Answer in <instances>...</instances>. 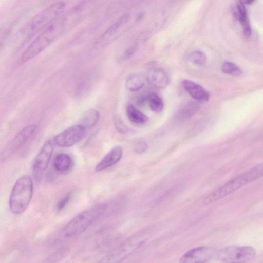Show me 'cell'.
I'll use <instances>...</instances> for the list:
<instances>
[{
	"instance_id": "cell-1",
	"label": "cell",
	"mask_w": 263,
	"mask_h": 263,
	"mask_svg": "<svg viewBox=\"0 0 263 263\" xmlns=\"http://www.w3.org/2000/svg\"><path fill=\"white\" fill-rule=\"evenodd\" d=\"M66 19L59 16L49 25L23 52L21 61L25 63L41 53L64 31Z\"/></svg>"
},
{
	"instance_id": "cell-2",
	"label": "cell",
	"mask_w": 263,
	"mask_h": 263,
	"mask_svg": "<svg viewBox=\"0 0 263 263\" xmlns=\"http://www.w3.org/2000/svg\"><path fill=\"white\" fill-rule=\"evenodd\" d=\"M262 164H259L232 178L227 183L210 193L203 200L207 205L229 195L262 175Z\"/></svg>"
},
{
	"instance_id": "cell-3",
	"label": "cell",
	"mask_w": 263,
	"mask_h": 263,
	"mask_svg": "<svg viewBox=\"0 0 263 263\" xmlns=\"http://www.w3.org/2000/svg\"><path fill=\"white\" fill-rule=\"evenodd\" d=\"M108 208L106 204H100L78 214L65 225L62 231V236L70 238L82 233L101 218Z\"/></svg>"
},
{
	"instance_id": "cell-4",
	"label": "cell",
	"mask_w": 263,
	"mask_h": 263,
	"mask_svg": "<svg viewBox=\"0 0 263 263\" xmlns=\"http://www.w3.org/2000/svg\"><path fill=\"white\" fill-rule=\"evenodd\" d=\"M33 183L31 177L28 175L20 177L15 182L9 200L11 213L22 214L28 208L32 197Z\"/></svg>"
},
{
	"instance_id": "cell-5",
	"label": "cell",
	"mask_w": 263,
	"mask_h": 263,
	"mask_svg": "<svg viewBox=\"0 0 263 263\" xmlns=\"http://www.w3.org/2000/svg\"><path fill=\"white\" fill-rule=\"evenodd\" d=\"M147 230H141L127 238L102 258V262H119L126 258L140 247L147 239Z\"/></svg>"
},
{
	"instance_id": "cell-6",
	"label": "cell",
	"mask_w": 263,
	"mask_h": 263,
	"mask_svg": "<svg viewBox=\"0 0 263 263\" xmlns=\"http://www.w3.org/2000/svg\"><path fill=\"white\" fill-rule=\"evenodd\" d=\"M65 7L63 2L54 3L38 13L31 21L27 28L28 34L33 35L46 28L59 16Z\"/></svg>"
},
{
	"instance_id": "cell-7",
	"label": "cell",
	"mask_w": 263,
	"mask_h": 263,
	"mask_svg": "<svg viewBox=\"0 0 263 263\" xmlns=\"http://www.w3.org/2000/svg\"><path fill=\"white\" fill-rule=\"evenodd\" d=\"M255 255V250L251 247L233 245L219 251L217 258L224 262H245L250 261Z\"/></svg>"
},
{
	"instance_id": "cell-8",
	"label": "cell",
	"mask_w": 263,
	"mask_h": 263,
	"mask_svg": "<svg viewBox=\"0 0 263 263\" xmlns=\"http://www.w3.org/2000/svg\"><path fill=\"white\" fill-rule=\"evenodd\" d=\"M85 134V128L80 124L71 126L56 135L53 141L61 147H70L79 142Z\"/></svg>"
},
{
	"instance_id": "cell-9",
	"label": "cell",
	"mask_w": 263,
	"mask_h": 263,
	"mask_svg": "<svg viewBox=\"0 0 263 263\" xmlns=\"http://www.w3.org/2000/svg\"><path fill=\"white\" fill-rule=\"evenodd\" d=\"M54 143L53 140L46 141L34 158L32 170L36 178L41 176L47 168L51 158Z\"/></svg>"
},
{
	"instance_id": "cell-10",
	"label": "cell",
	"mask_w": 263,
	"mask_h": 263,
	"mask_svg": "<svg viewBox=\"0 0 263 263\" xmlns=\"http://www.w3.org/2000/svg\"><path fill=\"white\" fill-rule=\"evenodd\" d=\"M35 124L28 125L22 129L8 144L3 153L4 157L10 155L20 148L35 131Z\"/></svg>"
},
{
	"instance_id": "cell-11",
	"label": "cell",
	"mask_w": 263,
	"mask_h": 263,
	"mask_svg": "<svg viewBox=\"0 0 263 263\" xmlns=\"http://www.w3.org/2000/svg\"><path fill=\"white\" fill-rule=\"evenodd\" d=\"M213 255V250L208 247L199 246L193 248L184 253L179 261L183 263L206 262Z\"/></svg>"
},
{
	"instance_id": "cell-12",
	"label": "cell",
	"mask_w": 263,
	"mask_h": 263,
	"mask_svg": "<svg viewBox=\"0 0 263 263\" xmlns=\"http://www.w3.org/2000/svg\"><path fill=\"white\" fill-rule=\"evenodd\" d=\"M129 15L125 14L110 26L98 39L96 45L103 46L117 37L128 22Z\"/></svg>"
},
{
	"instance_id": "cell-13",
	"label": "cell",
	"mask_w": 263,
	"mask_h": 263,
	"mask_svg": "<svg viewBox=\"0 0 263 263\" xmlns=\"http://www.w3.org/2000/svg\"><path fill=\"white\" fill-rule=\"evenodd\" d=\"M122 155L123 150L121 146L114 147L97 164L95 170L100 172L112 166L120 161Z\"/></svg>"
},
{
	"instance_id": "cell-14",
	"label": "cell",
	"mask_w": 263,
	"mask_h": 263,
	"mask_svg": "<svg viewBox=\"0 0 263 263\" xmlns=\"http://www.w3.org/2000/svg\"><path fill=\"white\" fill-rule=\"evenodd\" d=\"M147 79L151 85L158 88H163L169 83V79L166 73L158 67H152L148 70Z\"/></svg>"
},
{
	"instance_id": "cell-15",
	"label": "cell",
	"mask_w": 263,
	"mask_h": 263,
	"mask_svg": "<svg viewBox=\"0 0 263 263\" xmlns=\"http://www.w3.org/2000/svg\"><path fill=\"white\" fill-rule=\"evenodd\" d=\"M184 89L194 99L199 101H207L209 98V92L199 84L189 80H184L182 82Z\"/></svg>"
},
{
	"instance_id": "cell-16",
	"label": "cell",
	"mask_w": 263,
	"mask_h": 263,
	"mask_svg": "<svg viewBox=\"0 0 263 263\" xmlns=\"http://www.w3.org/2000/svg\"><path fill=\"white\" fill-rule=\"evenodd\" d=\"M54 168L60 173H66L71 168L72 164L71 158L65 153H60L56 155L53 159Z\"/></svg>"
},
{
	"instance_id": "cell-17",
	"label": "cell",
	"mask_w": 263,
	"mask_h": 263,
	"mask_svg": "<svg viewBox=\"0 0 263 263\" xmlns=\"http://www.w3.org/2000/svg\"><path fill=\"white\" fill-rule=\"evenodd\" d=\"M199 108V105L195 102H185L179 108L177 112V118L181 120H185L198 111Z\"/></svg>"
},
{
	"instance_id": "cell-18",
	"label": "cell",
	"mask_w": 263,
	"mask_h": 263,
	"mask_svg": "<svg viewBox=\"0 0 263 263\" xmlns=\"http://www.w3.org/2000/svg\"><path fill=\"white\" fill-rule=\"evenodd\" d=\"M99 112L94 109L87 110L82 116L80 124L85 129L90 128L96 125L100 120Z\"/></svg>"
},
{
	"instance_id": "cell-19",
	"label": "cell",
	"mask_w": 263,
	"mask_h": 263,
	"mask_svg": "<svg viewBox=\"0 0 263 263\" xmlns=\"http://www.w3.org/2000/svg\"><path fill=\"white\" fill-rule=\"evenodd\" d=\"M126 114L129 120L136 124H144L148 121V117L132 104L126 107Z\"/></svg>"
},
{
	"instance_id": "cell-20",
	"label": "cell",
	"mask_w": 263,
	"mask_h": 263,
	"mask_svg": "<svg viewBox=\"0 0 263 263\" xmlns=\"http://www.w3.org/2000/svg\"><path fill=\"white\" fill-rule=\"evenodd\" d=\"M125 87L129 91H137L144 85V80L141 76L133 74L129 76L125 81Z\"/></svg>"
},
{
	"instance_id": "cell-21",
	"label": "cell",
	"mask_w": 263,
	"mask_h": 263,
	"mask_svg": "<svg viewBox=\"0 0 263 263\" xmlns=\"http://www.w3.org/2000/svg\"><path fill=\"white\" fill-rule=\"evenodd\" d=\"M233 13L235 18L240 22L243 28L250 26L244 5L239 2L234 8Z\"/></svg>"
},
{
	"instance_id": "cell-22",
	"label": "cell",
	"mask_w": 263,
	"mask_h": 263,
	"mask_svg": "<svg viewBox=\"0 0 263 263\" xmlns=\"http://www.w3.org/2000/svg\"><path fill=\"white\" fill-rule=\"evenodd\" d=\"M150 109L155 112H160L163 109V104L159 96L155 93L148 95L146 98Z\"/></svg>"
},
{
	"instance_id": "cell-23",
	"label": "cell",
	"mask_w": 263,
	"mask_h": 263,
	"mask_svg": "<svg viewBox=\"0 0 263 263\" xmlns=\"http://www.w3.org/2000/svg\"><path fill=\"white\" fill-rule=\"evenodd\" d=\"M188 58L192 63L197 66L205 65L207 61L206 55L203 52L199 50L191 52Z\"/></svg>"
},
{
	"instance_id": "cell-24",
	"label": "cell",
	"mask_w": 263,
	"mask_h": 263,
	"mask_svg": "<svg viewBox=\"0 0 263 263\" xmlns=\"http://www.w3.org/2000/svg\"><path fill=\"white\" fill-rule=\"evenodd\" d=\"M222 71L226 74L234 76H240L242 73V70L237 65L230 62H225L223 64Z\"/></svg>"
},
{
	"instance_id": "cell-25",
	"label": "cell",
	"mask_w": 263,
	"mask_h": 263,
	"mask_svg": "<svg viewBox=\"0 0 263 263\" xmlns=\"http://www.w3.org/2000/svg\"><path fill=\"white\" fill-rule=\"evenodd\" d=\"M148 148L147 144L143 141H139L137 142L134 145V151L138 154L143 153Z\"/></svg>"
},
{
	"instance_id": "cell-26",
	"label": "cell",
	"mask_w": 263,
	"mask_h": 263,
	"mask_svg": "<svg viewBox=\"0 0 263 263\" xmlns=\"http://www.w3.org/2000/svg\"><path fill=\"white\" fill-rule=\"evenodd\" d=\"M71 197V193H67L58 202L57 209L60 211L62 210L67 204Z\"/></svg>"
},
{
	"instance_id": "cell-27",
	"label": "cell",
	"mask_w": 263,
	"mask_h": 263,
	"mask_svg": "<svg viewBox=\"0 0 263 263\" xmlns=\"http://www.w3.org/2000/svg\"><path fill=\"white\" fill-rule=\"evenodd\" d=\"M117 130L121 133H126L128 130L127 127L120 120H118L116 124Z\"/></svg>"
},
{
	"instance_id": "cell-28",
	"label": "cell",
	"mask_w": 263,
	"mask_h": 263,
	"mask_svg": "<svg viewBox=\"0 0 263 263\" xmlns=\"http://www.w3.org/2000/svg\"><path fill=\"white\" fill-rule=\"evenodd\" d=\"M136 50V47L135 46H132L127 49V50L125 51L124 53V57L125 58H129L130 56H132L134 53L135 52Z\"/></svg>"
},
{
	"instance_id": "cell-29",
	"label": "cell",
	"mask_w": 263,
	"mask_h": 263,
	"mask_svg": "<svg viewBox=\"0 0 263 263\" xmlns=\"http://www.w3.org/2000/svg\"><path fill=\"white\" fill-rule=\"evenodd\" d=\"M254 1L255 0H239V2L242 4L243 5H249L253 3Z\"/></svg>"
},
{
	"instance_id": "cell-30",
	"label": "cell",
	"mask_w": 263,
	"mask_h": 263,
	"mask_svg": "<svg viewBox=\"0 0 263 263\" xmlns=\"http://www.w3.org/2000/svg\"><path fill=\"white\" fill-rule=\"evenodd\" d=\"M2 40L1 39V40H0V47H1V45H2Z\"/></svg>"
}]
</instances>
